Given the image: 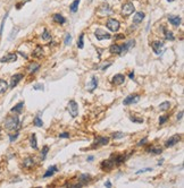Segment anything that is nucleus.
Wrapping results in <instances>:
<instances>
[{"label":"nucleus","mask_w":184,"mask_h":188,"mask_svg":"<svg viewBox=\"0 0 184 188\" xmlns=\"http://www.w3.org/2000/svg\"><path fill=\"white\" fill-rule=\"evenodd\" d=\"M109 66H111V62H108L107 65H103V66L101 67V69H102V70H106V69H107V68L109 67Z\"/></svg>","instance_id":"obj_48"},{"label":"nucleus","mask_w":184,"mask_h":188,"mask_svg":"<svg viewBox=\"0 0 184 188\" xmlns=\"http://www.w3.org/2000/svg\"><path fill=\"white\" fill-rule=\"evenodd\" d=\"M23 107H24V102H23V101H22V102H18L15 107H13V108L10 109V112H12V113H16V115H21V113H22V110H23Z\"/></svg>","instance_id":"obj_19"},{"label":"nucleus","mask_w":184,"mask_h":188,"mask_svg":"<svg viewBox=\"0 0 184 188\" xmlns=\"http://www.w3.org/2000/svg\"><path fill=\"white\" fill-rule=\"evenodd\" d=\"M167 1H168V2H173V1H174V0H167Z\"/></svg>","instance_id":"obj_55"},{"label":"nucleus","mask_w":184,"mask_h":188,"mask_svg":"<svg viewBox=\"0 0 184 188\" xmlns=\"http://www.w3.org/2000/svg\"><path fill=\"white\" fill-rule=\"evenodd\" d=\"M106 26L111 32H117L119 30V27H121V24H119L118 20H115V18H109L107 20V23H106Z\"/></svg>","instance_id":"obj_5"},{"label":"nucleus","mask_w":184,"mask_h":188,"mask_svg":"<svg viewBox=\"0 0 184 188\" xmlns=\"http://www.w3.org/2000/svg\"><path fill=\"white\" fill-rule=\"evenodd\" d=\"M165 39L174 41V40H175V36H174L173 32H171V31H165Z\"/></svg>","instance_id":"obj_35"},{"label":"nucleus","mask_w":184,"mask_h":188,"mask_svg":"<svg viewBox=\"0 0 184 188\" xmlns=\"http://www.w3.org/2000/svg\"><path fill=\"white\" fill-rule=\"evenodd\" d=\"M54 22H56L58 24H64L66 22V18L64 17L63 15H60V14H55L54 15Z\"/></svg>","instance_id":"obj_27"},{"label":"nucleus","mask_w":184,"mask_h":188,"mask_svg":"<svg viewBox=\"0 0 184 188\" xmlns=\"http://www.w3.org/2000/svg\"><path fill=\"white\" fill-rule=\"evenodd\" d=\"M35 165V161H34V158H26L23 160V162H22V167L24 169H32L33 167Z\"/></svg>","instance_id":"obj_14"},{"label":"nucleus","mask_w":184,"mask_h":188,"mask_svg":"<svg viewBox=\"0 0 184 188\" xmlns=\"http://www.w3.org/2000/svg\"><path fill=\"white\" fill-rule=\"evenodd\" d=\"M32 56L34 57V58H42V56H43V49H42V46H38L35 48V50L32 52Z\"/></svg>","instance_id":"obj_26"},{"label":"nucleus","mask_w":184,"mask_h":188,"mask_svg":"<svg viewBox=\"0 0 184 188\" xmlns=\"http://www.w3.org/2000/svg\"><path fill=\"white\" fill-rule=\"evenodd\" d=\"M59 137H60V138H68V137H70V133H67V131L62 133V134H59Z\"/></svg>","instance_id":"obj_45"},{"label":"nucleus","mask_w":184,"mask_h":188,"mask_svg":"<svg viewBox=\"0 0 184 188\" xmlns=\"http://www.w3.org/2000/svg\"><path fill=\"white\" fill-rule=\"evenodd\" d=\"M149 171H152V168L141 169V170H139V171H136V175H140V173H144V172H149Z\"/></svg>","instance_id":"obj_42"},{"label":"nucleus","mask_w":184,"mask_h":188,"mask_svg":"<svg viewBox=\"0 0 184 188\" xmlns=\"http://www.w3.org/2000/svg\"><path fill=\"white\" fill-rule=\"evenodd\" d=\"M125 136V134L124 133H121V131H117V133H114L113 134V137H114L115 139H118V138H122V137Z\"/></svg>","instance_id":"obj_41"},{"label":"nucleus","mask_w":184,"mask_h":188,"mask_svg":"<svg viewBox=\"0 0 184 188\" xmlns=\"http://www.w3.org/2000/svg\"><path fill=\"white\" fill-rule=\"evenodd\" d=\"M70 41H72V35H70V33H67V34L65 35V39H64V43H65V46L70 44Z\"/></svg>","instance_id":"obj_37"},{"label":"nucleus","mask_w":184,"mask_h":188,"mask_svg":"<svg viewBox=\"0 0 184 188\" xmlns=\"http://www.w3.org/2000/svg\"><path fill=\"white\" fill-rule=\"evenodd\" d=\"M168 20L171 22V24H173L174 26H180L181 24V17H178V16H174V15H169L168 16Z\"/></svg>","instance_id":"obj_22"},{"label":"nucleus","mask_w":184,"mask_h":188,"mask_svg":"<svg viewBox=\"0 0 184 188\" xmlns=\"http://www.w3.org/2000/svg\"><path fill=\"white\" fill-rule=\"evenodd\" d=\"M4 127L9 131L13 130H17L19 128V118L17 115H12L6 117L5 121H4Z\"/></svg>","instance_id":"obj_1"},{"label":"nucleus","mask_w":184,"mask_h":188,"mask_svg":"<svg viewBox=\"0 0 184 188\" xmlns=\"http://www.w3.org/2000/svg\"><path fill=\"white\" fill-rule=\"evenodd\" d=\"M183 117V111H180V113L177 115V120H181Z\"/></svg>","instance_id":"obj_50"},{"label":"nucleus","mask_w":184,"mask_h":188,"mask_svg":"<svg viewBox=\"0 0 184 188\" xmlns=\"http://www.w3.org/2000/svg\"><path fill=\"white\" fill-rule=\"evenodd\" d=\"M67 109H68L70 115L73 118H75L78 116V105H77L76 101L70 100V102H68V104H67Z\"/></svg>","instance_id":"obj_3"},{"label":"nucleus","mask_w":184,"mask_h":188,"mask_svg":"<svg viewBox=\"0 0 184 188\" xmlns=\"http://www.w3.org/2000/svg\"><path fill=\"white\" fill-rule=\"evenodd\" d=\"M180 141H181V135H180V134H175V135H173V136L169 137V138L166 141L165 146L166 147H172V146L176 145Z\"/></svg>","instance_id":"obj_11"},{"label":"nucleus","mask_w":184,"mask_h":188,"mask_svg":"<svg viewBox=\"0 0 184 188\" xmlns=\"http://www.w3.org/2000/svg\"><path fill=\"white\" fill-rule=\"evenodd\" d=\"M23 1H24V2H25V1H29V0H23Z\"/></svg>","instance_id":"obj_57"},{"label":"nucleus","mask_w":184,"mask_h":188,"mask_svg":"<svg viewBox=\"0 0 184 188\" xmlns=\"http://www.w3.org/2000/svg\"><path fill=\"white\" fill-rule=\"evenodd\" d=\"M135 46V41L134 40H130L128 42H126L125 44H123L122 46V51H121V56H123V54H125L131 48H133V46Z\"/></svg>","instance_id":"obj_17"},{"label":"nucleus","mask_w":184,"mask_h":188,"mask_svg":"<svg viewBox=\"0 0 184 188\" xmlns=\"http://www.w3.org/2000/svg\"><path fill=\"white\" fill-rule=\"evenodd\" d=\"M8 83H7L5 79H0V94L5 93L8 90Z\"/></svg>","instance_id":"obj_29"},{"label":"nucleus","mask_w":184,"mask_h":188,"mask_svg":"<svg viewBox=\"0 0 184 188\" xmlns=\"http://www.w3.org/2000/svg\"><path fill=\"white\" fill-rule=\"evenodd\" d=\"M146 142H147V138H143V139H141V141H140L139 145H144Z\"/></svg>","instance_id":"obj_51"},{"label":"nucleus","mask_w":184,"mask_h":188,"mask_svg":"<svg viewBox=\"0 0 184 188\" xmlns=\"http://www.w3.org/2000/svg\"><path fill=\"white\" fill-rule=\"evenodd\" d=\"M48 151H49V146H43V149L41 151V159L42 160H45V155H47V153H48Z\"/></svg>","instance_id":"obj_38"},{"label":"nucleus","mask_w":184,"mask_h":188,"mask_svg":"<svg viewBox=\"0 0 184 188\" xmlns=\"http://www.w3.org/2000/svg\"><path fill=\"white\" fill-rule=\"evenodd\" d=\"M24 78V74H22V73H18V74H15L12 76L10 78V84H9V89H14L16 85L18 84L19 82L22 81Z\"/></svg>","instance_id":"obj_9"},{"label":"nucleus","mask_w":184,"mask_h":188,"mask_svg":"<svg viewBox=\"0 0 184 188\" xmlns=\"http://www.w3.org/2000/svg\"><path fill=\"white\" fill-rule=\"evenodd\" d=\"M97 87H98V78L93 76V77H91V81L87 85V90L89 92H93Z\"/></svg>","instance_id":"obj_16"},{"label":"nucleus","mask_w":184,"mask_h":188,"mask_svg":"<svg viewBox=\"0 0 184 188\" xmlns=\"http://www.w3.org/2000/svg\"><path fill=\"white\" fill-rule=\"evenodd\" d=\"M30 145H31L32 149L38 150V142H37V135L35 134H32L30 137Z\"/></svg>","instance_id":"obj_28"},{"label":"nucleus","mask_w":184,"mask_h":188,"mask_svg":"<svg viewBox=\"0 0 184 188\" xmlns=\"http://www.w3.org/2000/svg\"><path fill=\"white\" fill-rule=\"evenodd\" d=\"M95 38H97V40H99V41L110 39V38H111V35H110L109 33L105 32V31H102V30H99V28L95 32Z\"/></svg>","instance_id":"obj_12"},{"label":"nucleus","mask_w":184,"mask_h":188,"mask_svg":"<svg viewBox=\"0 0 184 188\" xmlns=\"http://www.w3.org/2000/svg\"><path fill=\"white\" fill-rule=\"evenodd\" d=\"M33 123H34V126H37V127H42V126H43V121L39 118V116H37V117L33 119Z\"/></svg>","instance_id":"obj_33"},{"label":"nucleus","mask_w":184,"mask_h":188,"mask_svg":"<svg viewBox=\"0 0 184 188\" xmlns=\"http://www.w3.org/2000/svg\"><path fill=\"white\" fill-rule=\"evenodd\" d=\"M128 77L131 78V79H133V78H134V73H130V75H128Z\"/></svg>","instance_id":"obj_53"},{"label":"nucleus","mask_w":184,"mask_h":188,"mask_svg":"<svg viewBox=\"0 0 184 188\" xmlns=\"http://www.w3.org/2000/svg\"><path fill=\"white\" fill-rule=\"evenodd\" d=\"M80 1H81V0H74V1L72 2V5H70V12H72V13H76L77 12Z\"/></svg>","instance_id":"obj_32"},{"label":"nucleus","mask_w":184,"mask_h":188,"mask_svg":"<svg viewBox=\"0 0 184 188\" xmlns=\"http://www.w3.org/2000/svg\"><path fill=\"white\" fill-rule=\"evenodd\" d=\"M92 160H93V156H89L88 158V161H92Z\"/></svg>","instance_id":"obj_54"},{"label":"nucleus","mask_w":184,"mask_h":188,"mask_svg":"<svg viewBox=\"0 0 184 188\" xmlns=\"http://www.w3.org/2000/svg\"><path fill=\"white\" fill-rule=\"evenodd\" d=\"M17 60V54L16 53H8L0 58V62H15Z\"/></svg>","instance_id":"obj_15"},{"label":"nucleus","mask_w":184,"mask_h":188,"mask_svg":"<svg viewBox=\"0 0 184 188\" xmlns=\"http://www.w3.org/2000/svg\"><path fill=\"white\" fill-rule=\"evenodd\" d=\"M18 135H19V134L17 133V131H16L15 134H9V141H10V142H14V141H15V139L18 137Z\"/></svg>","instance_id":"obj_43"},{"label":"nucleus","mask_w":184,"mask_h":188,"mask_svg":"<svg viewBox=\"0 0 184 188\" xmlns=\"http://www.w3.org/2000/svg\"><path fill=\"white\" fill-rule=\"evenodd\" d=\"M144 17H146L144 13H142V12H139V13H136L133 16V23H134V24H140V23H141L142 20H144Z\"/></svg>","instance_id":"obj_21"},{"label":"nucleus","mask_w":184,"mask_h":188,"mask_svg":"<svg viewBox=\"0 0 184 188\" xmlns=\"http://www.w3.org/2000/svg\"><path fill=\"white\" fill-rule=\"evenodd\" d=\"M17 32H18V28H17V27H16V28H14L13 30V34H10V36H9V39L12 40V39H14V36H15V35H16V34H17Z\"/></svg>","instance_id":"obj_46"},{"label":"nucleus","mask_w":184,"mask_h":188,"mask_svg":"<svg viewBox=\"0 0 184 188\" xmlns=\"http://www.w3.org/2000/svg\"><path fill=\"white\" fill-rule=\"evenodd\" d=\"M140 101V95L139 94H131L124 99L123 104L124 105H130V104H135Z\"/></svg>","instance_id":"obj_8"},{"label":"nucleus","mask_w":184,"mask_h":188,"mask_svg":"<svg viewBox=\"0 0 184 188\" xmlns=\"http://www.w3.org/2000/svg\"><path fill=\"white\" fill-rule=\"evenodd\" d=\"M105 186H106V187H108V188H110V187H111V182L108 180V181L105 182Z\"/></svg>","instance_id":"obj_52"},{"label":"nucleus","mask_w":184,"mask_h":188,"mask_svg":"<svg viewBox=\"0 0 184 188\" xmlns=\"http://www.w3.org/2000/svg\"><path fill=\"white\" fill-rule=\"evenodd\" d=\"M7 15H8V14H6V15H5L4 20H2V22H1V27H0V35H2V32H4V25H5V20H6V18H7Z\"/></svg>","instance_id":"obj_44"},{"label":"nucleus","mask_w":184,"mask_h":188,"mask_svg":"<svg viewBox=\"0 0 184 188\" xmlns=\"http://www.w3.org/2000/svg\"><path fill=\"white\" fill-rule=\"evenodd\" d=\"M169 119V115H166V116H161V117L159 118V123L160 125H164V123L167 121Z\"/></svg>","instance_id":"obj_39"},{"label":"nucleus","mask_w":184,"mask_h":188,"mask_svg":"<svg viewBox=\"0 0 184 188\" xmlns=\"http://www.w3.org/2000/svg\"><path fill=\"white\" fill-rule=\"evenodd\" d=\"M39 68H40V65H39L38 62L32 61V62H30V65L27 66V71L31 73V74H33V73H35V71L38 70Z\"/></svg>","instance_id":"obj_25"},{"label":"nucleus","mask_w":184,"mask_h":188,"mask_svg":"<svg viewBox=\"0 0 184 188\" xmlns=\"http://www.w3.org/2000/svg\"><path fill=\"white\" fill-rule=\"evenodd\" d=\"M125 159H126V156L123 155V154H116V155H113V158H111V160L114 161L115 165H119L122 163H124L125 162Z\"/></svg>","instance_id":"obj_18"},{"label":"nucleus","mask_w":184,"mask_h":188,"mask_svg":"<svg viewBox=\"0 0 184 188\" xmlns=\"http://www.w3.org/2000/svg\"><path fill=\"white\" fill-rule=\"evenodd\" d=\"M130 120L131 121H133V123H143V119L142 118H138V117H130Z\"/></svg>","instance_id":"obj_40"},{"label":"nucleus","mask_w":184,"mask_h":188,"mask_svg":"<svg viewBox=\"0 0 184 188\" xmlns=\"http://www.w3.org/2000/svg\"><path fill=\"white\" fill-rule=\"evenodd\" d=\"M83 38H84V34H81L80 35V39L77 41V48L78 49H83V46H84V42H83Z\"/></svg>","instance_id":"obj_36"},{"label":"nucleus","mask_w":184,"mask_h":188,"mask_svg":"<svg viewBox=\"0 0 184 188\" xmlns=\"http://www.w3.org/2000/svg\"><path fill=\"white\" fill-rule=\"evenodd\" d=\"M169 108H171V102L169 101H165V102L160 103V105H159V110L160 111H167L169 110Z\"/></svg>","instance_id":"obj_31"},{"label":"nucleus","mask_w":184,"mask_h":188,"mask_svg":"<svg viewBox=\"0 0 184 188\" xmlns=\"http://www.w3.org/2000/svg\"><path fill=\"white\" fill-rule=\"evenodd\" d=\"M147 152L152 153V154H160L163 152V149L161 147H157V146H151V147L147 149Z\"/></svg>","instance_id":"obj_30"},{"label":"nucleus","mask_w":184,"mask_h":188,"mask_svg":"<svg viewBox=\"0 0 184 188\" xmlns=\"http://www.w3.org/2000/svg\"><path fill=\"white\" fill-rule=\"evenodd\" d=\"M124 38H125V35H124V34H121V35H117V36H115V40L124 39Z\"/></svg>","instance_id":"obj_49"},{"label":"nucleus","mask_w":184,"mask_h":188,"mask_svg":"<svg viewBox=\"0 0 184 188\" xmlns=\"http://www.w3.org/2000/svg\"><path fill=\"white\" fill-rule=\"evenodd\" d=\"M113 13V9L110 8L109 5H101V6L99 7L98 9H97V14L99 15V16H109V15H111Z\"/></svg>","instance_id":"obj_4"},{"label":"nucleus","mask_w":184,"mask_h":188,"mask_svg":"<svg viewBox=\"0 0 184 188\" xmlns=\"http://www.w3.org/2000/svg\"><path fill=\"white\" fill-rule=\"evenodd\" d=\"M78 181L81 182L83 186L87 185L88 182L91 181V175H89V173H82V175H80V177H78Z\"/></svg>","instance_id":"obj_20"},{"label":"nucleus","mask_w":184,"mask_h":188,"mask_svg":"<svg viewBox=\"0 0 184 188\" xmlns=\"http://www.w3.org/2000/svg\"><path fill=\"white\" fill-rule=\"evenodd\" d=\"M34 90H39V91H43L45 89H43V85L42 84H38L34 86Z\"/></svg>","instance_id":"obj_47"},{"label":"nucleus","mask_w":184,"mask_h":188,"mask_svg":"<svg viewBox=\"0 0 184 188\" xmlns=\"http://www.w3.org/2000/svg\"><path fill=\"white\" fill-rule=\"evenodd\" d=\"M150 46H151L153 52L156 54H160L163 52V50H164V48H165V43L163 41H153Z\"/></svg>","instance_id":"obj_7"},{"label":"nucleus","mask_w":184,"mask_h":188,"mask_svg":"<svg viewBox=\"0 0 184 188\" xmlns=\"http://www.w3.org/2000/svg\"><path fill=\"white\" fill-rule=\"evenodd\" d=\"M0 131H1V128H0Z\"/></svg>","instance_id":"obj_58"},{"label":"nucleus","mask_w":184,"mask_h":188,"mask_svg":"<svg viewBox=\"0 0 184 188\" xmlns=\"http://www.w3.org/2000/svg\"><path fill=\"white\" fill-rule=\"evenodd\" d=\"M114 167H115V164H114V161L111 160V158H110V159H107V160H103V161L100 163V169L103 170V171H110Z\"/></svg>","instance_id":"obj_10"},{"label":"nucleus","mask_w":184,"mask_h":188,"mask_svg":"<svg viewBox=\"0 0 184 188\" xmlns=\"http://www.w3.org/2000/svg\"><path fill=\"white\" fill-rule=\"evenodd\" d=\"M88 1H89V2H92V0H88Z\"/></svg>","instance_id":"obj_56"},{"label":"nucleus","mask_w":184,"mask_h":188,"mask_svg":"<svg viewBox=\"0 0 184 188\" xmlns=\"http://www.w3.org/2000/svg\"><path fill=\"white\" fill-rule=\"evenodd\" d=\"M109 143V137L106 136H98L95 137V142L92 144V147H99V146H103V145H107Z\"/></svg>","instance_id":"obj_6"},{"label":"nucleus","mask_w":184,"mask_h":188,"mask_svg":"<svg viewBox=\"0 0 184 188\" xmlns=\"http://www.w3.org/2000/svg\"><path fill=\"white\" fill-rule=\"evenodd\" d=\"M57 165H51L48 168V170L45 171V173L43 175V178H48V177H51V176L55 175V172H57Z\"/></svg>","instance_id":"obj_23"},{"label":"nucleus","mask_w":184,"mask_h":188,"mask_svg":"<svg viewBox=\"0 0 184 188\" xmlns=\"http://www.w3.org/2000/svg\"><path fill=\"white\" fill-rule=\"evenodd\" d=\"M109 51L113 54H121L122 46H119V44H111L110 48H109Z\"/></svg>","instance_id":"obj_24"},{"label":"nucleus","mask_w":184,"mask_h":188,"mask_svg":"<svg viewBox=\"0 0 184 188\" xmlns=\"http://www.w3.org/2000/svg\"><path fill=\"white\" fill-rule=\"evenodd\" d=\"M125 82V76L123 74H116L111 78V84L113 85H122Z\"/></svg>","instance_id":"obj_13"},{"label":"nucleus","mask_w":184,"mask_h":188,"mask_svg":"<svg viewBox=\"0 0 184 188\" xmlns=\"http://www.w3.org/2000/svg\"><path fill=\"white\" fill-rule=\"evenodd\" d=\"M42 40H45V41H49L51 40V34L48 32V30H43V33H42Z\"/></svg>","instance_id":"obj_34"},{"label":"nucleus","mask_w":184,"mask_h":188,"mask_svg":"<svg viewBox=\"0 0 184 188\" xmlns=\"http://www.w3.org/2000/svg\"><path fill=\"white\" fill-rule=\"evenodd\" d=\"M135 12V7H134L133 2H131V1H126L125 4H123V6H122V16H130V15H132V14Z\"/></svg>","instance_id":"obj_2"}]
</instances>
